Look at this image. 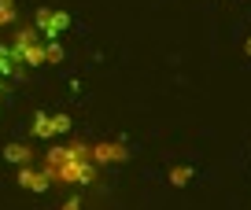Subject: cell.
Here are the masks:
<instances>
[{"mask_svg": "<svg viewBox=\"0 0 251 210\" xmlns=\"http://www.w3.org/2000/svg\"><path fill=\"white\" fill-rule=\"evenodd\" d=\"M45 173L55 185H93L96 163L89 159V144H71V148H52L45 155Z\"/></svg>", "mask_w": 251, "mask_h": 210, "instance_id": "obj_1", "label": "cell"}, {"mask_svg": "<svg viewBox=\"0 0 251 210\" xmlns=\"http://www.w3.org/2000/svg\"><path fill=\"white\" fill-rule=\"evenodd\" d=\"M11 55H15V63L41 67V63H45V45H41V33L33 30V26L19 30V33H15V45H11Z\"/></svg>", "mask_w": 251, "mask_h": 210, "instance_id": "obj_2", "label": "cell"}, {"mask_svg": "<svg viewBox=\"0 0 251 210\" xmlns=\"http://www.w3.org/2000/svg\"><path fill=\"white\" fill-rule=\"evenodd\" d=\"M71 26V15L67 11H52V8H41L37 15H33V30L45 33V37H63V30Z\"/></svg>", "mask_w": 251, "mask_h": 210, "instance_id": "obj_3", "label": "cell"}, {"mask_svg": "<svg viewBox=\"0 0 251 210\" xmlns=\"http://www.w3.org/2000/svg\"><path fill=\"white\" fill-rule=\"evenodd\" d=\"M89 159L93 163H126V148L122 144H93Z\"/></svg>", "mask_w": 251, "mask_h": 210, "instance_id": "obj_4", "label": "cell"}, {"mask_svg": "<svg viewBox=\"0 0 251 210\" xmlns=\"http://www.w3.org/2000/svg\"><path fill=\"white\" fill-rule=\"evenodd\" d=\"M19 185L30 188V192H45L52 181H48V173H45V170H30V166H23V170H19Z\"/></svg>", "mask_w": 251, "mask_h": 210, "instance_id": "obj_5", "label": "cell"}, {"mask_svg": "<svg viewBox=\"0 0 251 210\" xmlns=\"http://www.w3.org/2000/svg\"><path fill=\"white\" fill-rule=\"evenodd\" d=\"M4 159H8V163H15V166H30L33 151L26 148V144H8V148H4Z\"/></svg>", "mask_w": 251, "mask_h": 210, "instance_id": "obj_6", "label": "cell"}, {"mask_svg": "<svg viewBox=\"0 0 251 210\" xmlns=\"http://www.w3.org/2000/svg\"><path fill=\"white\" fill-rule=\"evenodd\" d=\"M55 115H33V137H55Z\"/></svg>", "mask_w": 251, "mask_h": 210, "instance_id": "obj_7", "label": "cell"}, {"mask_svg": "<svg viewBox=\"0 0 251 210\" xmlns=\"http://www.w3.org/2000/svg\"><path fill=\"white\" fill-rule=\"evenodd\" d=\"M15 23V0H0V26Z\"/></svg>", "mask_w": 251, "mask_h": 210, "instance_id": "obj_8", "label": "cell"}, {"mask_svg": "<svg viewBox=\"0 0 251 210\" xmlns=\"http://www.w3.org/2000/svg\"><path fill=\"white\" fill-rule=\"evenodd\" d=\"M170 181H174V185H188V181H192V166H174Z\"/></svg>", "mask_w": 251, "mask_h": 210, "instance_id": "obj_9", "label": "cell"}, {"mask_svg": "<svg viewBox=\"0 0 251 210\" xmlns=\"http://www.w3.org/2000/svg\"><path fill=\"white\" fill-rule=\"evenodd\" d=\"M11 67H15V55H11V48L0 45V74H11Z\"/></svg>", "mask_w": 251, "mask_h": 210, "instance_id": "obj_10", "label": "cell"}, {"mask_svg": "<svg viewBox=\"0 0 251 210\" xmlns=\"http://www.w3.org/2000/svg\"><path fill=\"white\" fill-rule=\"evenodd\" d=\"M45 63H63V48L59 45H45Z\"/></svg>", "mask_w": 251, "mask_h": 210, "instance_id": "obj_11", "label": "cell"}, {"mask_svg": "<svg viewBox=\"0 0 251 210\" xmlns=\"http://www.w3.org/2000/svg\"><path fill=\"white\" fill-rule=\"evenodd\" d=\"M55 129L67 133V129H71V118H67V115H55Z\"/></svg>", "mask_w": 251, "mask_h": 210, "instance_id": "obj_12", "label": "cell"}, {"mask_svg": "<svg viewBox=\"0 0 251 210\" xmlns=\"http://www.w3.org/2000/svg\"><path fill=\"white\" fill-rule=\"evenodd\" d=\"M59 210H81V199H78V195H71V199L63 203V207H59Z\"/></svg>", "mask_w": 251, "mask_h": 210, "instance_id": "obj_13", "label": "cell"}, {"mask_svg": "<svg viewBox=\"0 0 251 210\" xmlns=\"http://www.w3.org/2000/svg\"><path fill=\"white\" fill-rule=\"evenodd\" d=\"M244 52H248V55H251V37H248V45H244Z\"/></svg>", "mask_w": 251, "mask_h": 210, "instance_id": "obj_14", "label": "cell"}]
</instances>
